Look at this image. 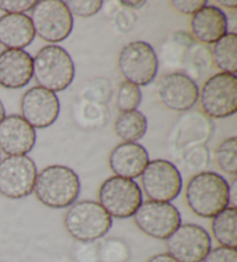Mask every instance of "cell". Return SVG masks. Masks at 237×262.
Segmentation results:
<instances>
[{
	"mask_svg": "<svg viewBox=\"0 0 237 262\" xmlns=\"http://www.w3.org/2000/svg\"><path fill=\"white\" fill-rule=\"evenodd\" d=\"M229 183L221 174L203 171L190 178L185 187V201L194 215L213 219L229 207Z\"/></svg>",
	"mask_w": 237,
	"mask_h": 262,
	"instance_id": "1",
	"label": "cell"
},
{
	"mask_svg": "<svg viewBox=\"0 0 237 262\" xmlns=\"http://www.w3.org/2000/svg\"><path fill=\"white\" fill-rule=\"evenodd\" d=\"M81 192L79 176L65 165H50L37 172L34 193L43 206L64 209L76 202Z\"/></svg>",
	"mask_w": 237,
	"mask_h": 262,
	"instance_id": "2",
	"label": "cell"
},
{
	"mask_svg": "<svg viewBox=\"0 0 237 262\" xmlns=\"http://www.w3.org/2000/svg\"><path fill=\"white\" fill-rule=\"evenodd\" d=\"M33 78L38 87L61 93L72 84L75 66L65 49L56 44L43 47L33 58Z\"/></svg>",
	"mask_w": 237,
	"mask_h": 262,
	"instance_id": "3",
	"label": "cell"
},
{
	"mask_svg": "<svg viewBox=\"0 0 237 262\" xmlns=\"http://www.w3.org/2000/svg\"><path fill=\"white\" fill-rule=\"evenodd\" d=\"M64 227L76 242H96L110 231L112 217L96 201H77L68 207Z\"/></svg>",
	"mask_w": 237,
	"mask_h": 262,
	"instance_id": "4",
	"label": "cell"
},
{
	"mask_svg": "<svg viewBox=\"0 0 237 262\" xmlns=\"http://www.w3.org/2000/svg\"><path fill=\"white\" fill-rule=\"evenodd\" d=\"M35 34L48 43H61L72 34L73 15L63 0H38L30 11Z\"/></svg>",
	"mask_w": 237,
	"mask_h": 262,
	"instance_id": "5",
	"label": "cell"
},
{
	"mask_svg": "<svg viewBox=\"0 0 237 262\" xmlns=\"http://www.w3.org/2000/svg\"><path fill=\"white\" fill-rule=\"evenodd\" d=\"M203 115L209 119H225L237 111V76L218 73L205 81L199 92Z\"/></svg>",
	"mask_w": 237,
	"mask_h": 262,
	"instance_id": "6",
	"label": "cell"
},
{
	"mask_svg": "<svg viewBox=\"0 0 237 262\" xmlns=\"http://www.w3.org/2000/svg\"><path fill=\"white\" fill-rule=\"evenodd\" d=\"M117 65L125 81L136 87H145L156 78L159 58L149 43L134 40L121 50Z\"/></svg>",
	"mask_w": 237,
	"mask_h": 262,
	"instance_id": "7",
	"label": "cell"
},
{
	"mask_svg": "<svg viewBox=\"0 0 237 262\" xmlns=\"http://www.w3.org/2000/svg\"><path fill=\"white\" fill-rule=\"evenodd\" d=\"M98 203L111 217L130 219L143 203V191L134 180L112 176L100 186Z\"/></svg>",
	"mask_w": 237,
	"mask_h": 262,
	"instance_id": "8",
	"label": "cell"
},
{
	"mask_svg": "<svg viewBox=\"0 0 237 262\" xmlns=\"http://www.w3.org/2000/svg\"><path fill=\"white\" fill-rule=\"evenodd\" d=\"M140 178L144 192L150 201L171 202L183 188L180 170L167 160L149 161Z\"/></svg>",
	"mask_w": 237,
	"mask_h": 262,
	"instance_id": "9",
	"label": "cell"
},
{
	"mask_svg": "<svg viewBox=\"0 0 237 262\" xmlns=\"http://www.w3.org/2000/svg\"><path fill=\"white\" fill-rule=\"evenodd\" d=\"M37 166L29 156H7L0 160V194L12 200L34 192Z\"/></svg>",
	"mask_w": 237,
	"mask_h": 262,
	"instance_id": "10",
	"label": "cell"
},
{
	"mask_svg": "<svg viewBox=\"0 0 237 262\" xmlns=\"http://www.w3.org/2000/svg\"><path fill=\"white\" fill-rule=\"evenodd\" d=\"M132 217L141 232L159 241H166L182 224L180 210L170 202L145 201Z\"/></svg>",
	"mask_w": 237,
	"mask_h": 262,
	"instance_id": "11",
	"label": "cell"
},
{
	"mask_svg": "<svg viewBox=\"0 0 237 262\" xmlns=\"http://www.w3.org/2000/svg\"><path fill=\"white\" fill-rule=\"evenodd\" d=\"M168 254L179 262H202L212 250V239L203 227L193 223L181 224L166 239Z\"/></svg>",
	"mask_w": 237,
	"mask_h": 262,
	"instance_id": "12",
	"label": "cell"
},
{
	"mask_svg": "<svg viewBox=\"0 0 237 262\" xmlns=\"http://www.w3.org/2000/svg\"><path fill=\"white\" fill-rule=\"evenodd\" d=\"M21 117L33 128H48L61 114V102L54 93L38 85L31 87L22 95Z\"/></svg>",
	"mask_w": 237,
	"mask_h": 262,
	"instance_id": "13",
	"label": "cell"
},
{
	"mask_svg": "<svg viewBox=\"0 0 237 262\" xmlns=\"http://www.w3.org/2000/svg\"><path fill=\"white\" fill-rule=\"evenodd\" d=\"M156 90L163 105L176 112L191 110L199 98V88L195 81L182 72L163 75L159 80Z\"/></svg>",
	"mask_w": 237,
	"mask_h": 262,
	"instance_id": "14",
	"label": "cell"
},
{
	"mask_svg": "<svg viewBox=\"0 0 237 262\" xmlns=\"http://www.w3.org/2000/svg\"><path fill=\"white\" fill-rule=\"evenodd\" d=\"M213 133V123L199 112H189L177 120L169 135V146L176 150H188L205 146Z\"/></svg>",
	"mask_w": 237,
	"mask_h": 262,
	"instance_id": "15",
	"label": "cell"
},
{
	"mask_svg": "<svg viewBox=\"0 0 237 262\" xmlns=\"http://www.w3.org/2000/svg\"><path fill=\"white\" fill-rule=\"evenodd\" d=\"M36 129L19 115L6 116L0 123V151L7 156H22L33 150Z\"/></svg>",
	"mask_w": 237,
	"mask_h": 262,
	"instance_id": "16",
	"label": "cell"
},
{
	"mask_svg": "<svg viewBox=\"0 0 237 262\" xmlns=\"http://www.w3.org/2000/svg\"><path fill=\"white\" fill-rule=\"evenodd\" d=\"M33 57L25 50L0 52V85L5 89H21L33 79Z\"/></svg>",
	"mask_w": 237,
	"mask_h": 262,
	"instance_id": "17",
	"label": "cell"
},
{
	"mask_svg": "<svg viewBox=\"0 0 237 262\" xmlns=\"http://www.w3.org/2000/svg\"><path fill=\"white\" fill-rule=\"evenodd\" d=\"M109 166L117 177L132 179L143 173L149 162V154L144 146L135 142H122L109 155Z\"/></svg>",
	"mask_w": 237,
	"mask_h": 262,
	"instance_id": "18",
	"label": "cell"
},
{
	"mask_svg": "<svg viewBox=\"0 0 237 262\" xmlns=\"http://www.w3.org/2000/svg\"><path fill=\"white\" fill-rule=\"evenodd\" d=\"M190 28L198 42L211 45L228 33V17L220 7L207 4L191 17Z\"/></svg>",
	"mask_w": 237,
	"mask_h": 262,
	"instance_id": "19",
	"label": "cell"
},
{
	"mask_svg": "<svg viewBox=\"0 0 237 262\" xmlns=\"http://www.w3.org/2000/svg\"><path fill=\"white\" fill-rule=\"evenodd\" d=\"M35 36L29 15L4 14L0 16V44L6 50H24L33 43Z\"/></svg>",
	"mask_w": 237,
	"mask_h": 262,
	"instance_id": "20",
	"label": "cell"
},
{
	"mask_svg": "<svg viewBox=\"0 0 237 262\" xmlns=\"http://www.w3.org/2000/svg\"><path fill=\"white\" fill-rule=\"evenodd\" d=\"M148 123L146 116L138 110L125 112L117 117L113 129L123 142H138L147 132Z\"/></svg>",
	"mask_w": 237,
	"mask_h": 262,
	"instance_id": "21",
	"label": "cell"
},
{
	"mask_svg": "<svg viewBox=\"0 0 237 262\" xmlns=\"http://www.w3.org/2000/svg\"><path fill=\"white\" fill-rule=\"evenodd\" d=\"M212 61L221 73L236 75L237 72V34L228 33L213 44Z\"/></svg>",
	"mask_w": 237,
	"mask_h": 262,
	"instance_id": "22",
	"label": "cell"
},
{
	"mask_svg": "<svg viewBox=\"0 0 237 262\" xmlns=\"http://www.w3.org/2000/svg\"><path fill=\"white\" fill-rule=\"evenodd\" d=\"M212 233L220 246H237V209L227 207L212 220Z\"/></svg>",
	"mask_w": 237,
	"mask_h": 262,
	"instance_id": "23",
	"label": "cell"
},
{
	"mask_svg": "<svg viewBox=\"0 0 237 262\" xmlns=\"http://www.w3.org/2000/svg\"><path fill=\"white\" fill-rule=\"evenodd\" d=\"M98 262H127L131 250L127 243L121 238H107L97 243Z\"/></svg>",
	"mask_w": 237,
	"mask_h": 262,
	"instance_id": "24",
	"label": "cell"
},
{
	"mask_svg": "<svg viewBox=\"0 0 237 262\" xmlns=\"http://www.w3.org/2000/svg\"><path fill=\"white\" fill-rule=\"evenodd\" d=\"M215 161L222 172L237 174V139L230 137L219 144L215 150Z\"/></svg>",
	"mask_w": 237,
	"mask_h": 262,
	"instance_id": "25",
	"label": "cell"
},
{
	"mask_svg": "<svg viewBox=\"0 0 237 262\" xmlns=\"http://www.w3.org/2000/svg\"><path fill=\"white\" fill-rule=\"evenodd\" d=\"M141 98H143V94H141L139 87L127 82V81H123L117 92V110L121 114L134 111L140 105Z\"/></svg>",
	"mask_w": 237,
	"mask_h": 262,
	"instance_id": "26",
	"label": "cell"
},
{
	"mask_svg": "<svg viewBox=\"0 0 237 262\" xmlns=\"http://www.w3.org/2000/svg\"><path fill=\"white\" fill-rule=\"evenodd\" d=\"M185 168L193 172H203L209 163V152L206 146H197L185 150L183 155Z\"/></svg>",
	"mask_w": 237,
	"mask_h": 262,
	"instance_id": "27",
	"label": "cell"
},
{
	"mask_svg": "<svg viewBox=\"0 0 237 262\" xmlns=\"http://www.w3.org/2000/svg\"><path fill=\"white\" fill-rule=\"evenodd\" d=\"M65 4L71 14L79 17L94 16L103 6L102 0H71Z\"/></svg>",
	"mask_w": 237,
	"mask_h": 262,
	"instance_id": "28",
	"label": "cell"
},
{
	"mask_svg": "<svg viewBox=\"0 0 237 262\" xmlns=\"http://www.w3.org/2000/svg\"><path fill=\"white\" fill-rule=\"evenodd\" d=\"M72 257L74 262H98L97 243L77 242L72 251Z\"/></svg>",
	"mask_w": 237,
	"mask_h": 262,
	"instance_id": "29",
	"label": "cell"
},
{
	"mask_svg": "<svg viewBox=\"0 0 237 262\" xmlns=\"http://www.w3.org/2000/svg\"><path fill=\"white\" fill-rule=\"evenodd\" d=\"M35 4V0H0V11L5 14H26Z\"/></svg>",
	"mask_w": 237,
	"mask_h": 262,
	"instance_id": "30",
	"label": "cell"
},
{
	"mask_svg": "<svg viewBox=\"0 0 237 262\" xmlns=\"http://www.w3.org/2000/svg\"><path fill=\"white\" fill-rule=\"evenodd\" d=\"M202 262H237L236 248L218 246L207 253Z\"/></svg>",
	"mask_w": 237,
	"mask_h": 262,
	"instance_id": "31",
	"label": "cell"
},
{
	"mask_svg": "<svg viewBox=\"0 0 237 262\" xmlns=\"http://www.w3.org/2000/svg\"><path fill=\"white\" fill-rule=\"evenodd\" d=\"M170 5L184 15H193L207 5L206 0H172Z\"/></svg>",
	"mask_w": 237,
	"mask_h": 262,
	"instance_id": "32",
	"label": "cell"
},
{
	"mask_svg": "<svg viewBox=\"0 0 237 262\" xmlns=\"http://www.w3.org/2000/svg\"><path fill=\"white\" fill-rule=\"evenodd\" d=\"M229 207L237 209V178H234L229 184Z\"/></svg>",
	"mask_w": 237,
	"mask_h": 262,
	"instance_id": "33",
	"label": "cell"
},
{
	"mask_svg": "<svg viewBox=\"0 0 237 262\" xmlns=\"http://www.w3.org/2000/svg\"><path fill=\"white\" fill-rule=\"evenodd\" d=\"M146 262H179L174 257L168 254V253H160V254H155Z\"/></svg>",
	"mask_w": 237,
	"mask_h": 262,
	"instance_id": "34",
	"label": "cell"
},
{
	"mask_svg": "<svg viewBox=\"0 0 237 262\" xmlns=\"http://www.w3.org/2000/svg\"><path fill=\"white\" fill-rule=\"evenodd\" d=\"M122 5L130 8H141L146 5V2H121Z\"/></svg>",
	"mask_w": 237,
	"mask_h": 262,
	"instance_id": "35",
	"label": "cell"
},
{
	"mask_svg": "<svg viewBox=\"0 0 237 262\" xmlns=\"http://www.w3.org/2000/svg\"><path fill=\"white\" fill-rule=\"evenodd\" d=\"M218 4L219 5L228 8V10H235V8H237L236 0H231V2H222V0H220V2H218Z\"/></svg>",
	"mask_w": 237,
	"mask_h": 262,
	"instance_id": "36",
	"label": "cell"
},
{
	"mask_svg": "<svg viewBox=\"0 0 237 262\" xmlns=\"http://www.w3.org/2000/svg\"><path fill=\"white\" fill-rule=\"evenodd\" d=\"M6 117V111H5V107H4V104L3 102L0 101V123H2L3 119Z\"/></svg>",
	"mask_w": 237,
	"mask_h": 262,
	"instance_id": "37",
	"label": "cell"
}]
</instances>
